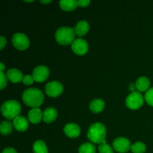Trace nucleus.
Masks as SVG:
<instances>
[{
  "label": "nucleus",
  "mask_w": 153,
  "mask_h": 153,
  "mask_svg": "<svg viewBox=\"0 0 153 153\" xmlns=\"http://www.w3.org/2000/svg\"><path fill=\"white\" fill-rule=\"evenodd\" d=\"M0 77H1V84H0V88L1 90H3L6 86H7V76L4 74L3 72H0Z\"/></svg>",
  "instance_id": "nucleus-26"
},
{
  "label": "nucleus",
  "mask_w": 153,
  "mask_h": 153,
  "mask_svg": "<svg viewBox=\"0 0 153 153\" xmlns=\"http://www.w3.org/2000/svg\"><path fill=\"white\" fill-rule=\"evenodd\" d=\"M34 82V78H33V76H30V75H26V76H24L23 80H22V82H23V84H25V85H32Z\"/></svg>",
  "instance_id": "nucleus-27"
},
{
  "label": "nucleus",
  "mask_w": 153,
  "mask_h": 153,
  "mask_svg": "<svg viewBox=\"0 0 153 153\" xmlns=\"http://www.w3.org/2000/svg\"><path fill=\"white\" fill-rule=\"evenodd\" d=\"M44 100V96L37 88H29L22 94V101L26 105L35 108L40 107Z\"/></svg>",
  "instance_id": "nucleus-1"
},
{
  "label": "nucleus",
  "mask_w": 153,
  "mask_h": 153,
  "mask_svg": "<svg viewBox=\"0 0 153 153\" xmlns=\"http://www.w3.org/2000/svg\"><path fill=\"white\" fill-rule=\"evenodd\" d=\"M13 126L11 123L8 121H3L0 125V131L3 135H7L10 134L13 131Z\"/></svg>",
  "instance_id": "nucleus-21"
},
{
  "label": "nucleus",
  "mask_w": 153,
  "mask_h": 153,
  "mask_svg": "<svg viewBox=\"0 0 153 153\" xmlns=\"http://www.w3.org/2000/svg\"><path fill=\"white\" fill-rule=\"evenodd\" d=\"M90 4H91V1L90 0H79V1H78V5L79 7H88Z\"/></svg>",
  "instance_id": "nucleus-28"
},
{
  "label": "nucleus",
  "mask_w": 153,
  "mask_h": 153,
  "mask_svg": "<svg viewBox=\"0 0 153 153\" xmlns=\"http://www.w3.org/2000/svg\"><path fill=\"white\" fill-rule=\"evenodd\" d=\"M105 108V102L102 100L100 99H97V100H93L90 104V109L91 111L95 114L100 113Z\"/></svg>",
  "instance_id": "nucleus-19"
},
{
  "label": "nucleus",
  "mask_w": 153,
  "mask_h": 153,
  "mask_svg": "<svg viewBox=\"0 0 153 153\" xmlns=\"http://www.w3.org/2000/svg\"><path fill=\"white\" fill-rule=\"evenodd\" d=\"M74 28L69 27H61L56 31L55 39L56 41L61 45H69L73 43L75 40Z\"/></svg>",
  "instance_id": "nucleus-4"
},
{
  "label": "nucleus",
  "mask_w": 153,
  "mask_h": 153,
  "mask_svg": "<svg viewBox=\"0 0 153 153\" xmlns=\"http://www.w3.org/2000/svg\"><path fill=\"white\" fill-rule=\"evenodd\" d=\"M98 149L100 153H114L113 149L107 143L100 144Z\"/></svg>",
  "instance_id": "nucleus-24"
},
{
  "label": "nucleus",
  "mask_w": 153,
  "mask_h": 153,
  "mask_svg": "<svg viewBox=\"0 0 153 153\" xmlns=\"http://www.w3.org/2000/svg\"><path fill=\"white\" fill-rule=\"evenodd\" d=\"M79 153H96V147L92 143H85L79 147Z\"/></svg>",
  "instance_id": "nucleus-22"
},
{
  "label": "nucleus",
  "mask_w": 153,
  "mask_h": 153,
  "mask_svg": "<svg viewBox=\"0 0 153 153\" xmlns=\"http://www.w3.org/2000/svg\"><path fill=\"white\" fill-rule=\"evenodd\" d=\"M12 43L16 49L23 51L28 49L30 41L25 34L22 33H16L12 37Z\"/></svg>",
  "instance_id": "nucleus-6"
},
{
  "label": "nucleus",
  "mask_w": 153,
  "mask_h": 153,
  "mask_svg": "<svg viewBox=\"0 0 153 153\" xmlns=\"http://www.w3.org/2000/svg\"><path fill=\"white\" fill-rule=\"evenodd\" d=\"M51 0H46V1H43V0H41V1H40L41 4H49V3L51 2Z\"/></svg>",
  "instance_id": "nucleus-31"
},
{
  "label": "nucleus",
  "mask_w": 153,
  "mask_h": 153,
  "mask_svg": "<svg viewBox=\"0 0 153 153\" xmlns=\"http://www.w3.org/2000/svg\"><path fill=\"white\" fill-rule=\"evenodd\" d=\"M64 131L67 137L70 138H76L80 134V127L76 123H69L64 126Z\"/></svg>",
  "instance_id": "nucleus-11"
},
{
  "label": "nucleus",
  "mask_w": 153,
  "mask_h": 153,
  "mask_svg": "<svg viewBox=\"0 0 153 153\" xmlns=\"http://www.w3.org/2000/svg\"><path fill=\"white\" fill-rule=\"evenodd\" d=\"M7 79L13 83H19L23 80V75L17 69H10L6 73Z\"/></svg>",
  "instance_id": "nucleus-12"
},
{
  "label": "nucleus",
  "mask_w": 153,
  "mask_h": 153,
  "mask_svg": "<svg viewBox=\"0 0 153 153\" xmlns=\"http://www.w3.org/2000/svg\"><path fill=\"white\" fill-rule=\"evenodd\" d=\"M114 149L117 152L125 153L131 149V143L130 141L126 137H117L113 142Z\"/></svg>",
  "instance_id": "nucleus-8"
},
{
  "label": "nucleus",
  "mask_w": 153,
  "mask_h": 153,
  "mask_svg": "<svg viewBox=\"0 0 153 153\" xmlns=\"http://www.w3.org/2000/svg\"><path fill=\"white\" fill-rule=\"evenodd\" d=\"M126 104L128 108L132 109V110L140 108L143 104V96L140 93L134 91L127 97L126 100Z\"/></svg>",
  "instance_id": "nucleus-5"
},
{
  "label": "nucleus",
  "mask_w": 153,
  "mask_h": 153,
  "mask_svg": "<svg viewBox=\"0 0 153 153\" xmlns=\"http://www.w3.org/2000/svg\"><path fill=\"white\" fill-rule=\"evenodd\" d=\"M58 111L54 108H48L43 113V120L47 123H51L56 120Z\"/></svg>",
  "instance_id": "nucleus-14"
},
{
  "label": "nucleus",
  "mask_w": 153,
  "mask_h": 153,
  "mask_svg": "<svg viewBox=\"0 0 153 153\" xmlns=\"http://www.w3.org/2000/svg\"><path fill=\"white\" fill-rule=\"evenodd\" d=\"M1 111L4 117L7 120H14L21 111L20 104L16 100L4 102L1 107Z\"/></svg>",
  "instance_id": "nucleus-3"
},
{
  "label": "nucleus",
  "mask_w": 153,
  "mask_h": 153,
  "mask_svg": "<svg viewBox=\"0 0 153 153\" xmlns=\"http://www.w3.org/2000/svg\"><path fill=\"white\" fill-rule=\"evenodd\" d=\"M26 1V2H32V1Z\"/></svg>",
  "instance_id": "nucleus-33"
},
{
  "label": "nucleus",
  "mask_w": 153,
  "mask_h": 153,
  "mask_svg": "<svg viewBox=\"0 0 153 153\" xmlns=\"http://www.w3.org/2000/svg\"><path fill=\"white\" fill-rule=\"evenodd\" d=\"M1 153H17V152H16L13 148L9 147V148H6V149H4Z\"/></svg>",
  "instance_id": "nucleus-30"
},
{
  "label": "nucleus",
  "mask_w": 153,
  "mask_h": 153,
  "mask_svg": "<svg viewBox=\"0 0 153 153\" xmlns=\"http://www.w3.org/2000/svg\"><path fill=\"white\" fill-rule=\"evenodd\" d=\"M34 153H48V148L43 140H37L33 145Z\"/></svg>",
  "instance_id": "nucleus-20"
},
{
  "label": "nucleus",
  "mask_w": 153,
  "mask_h": 153,
  "mask_svg": "<svg viewBox=\"0 0 153 153\" xmlns=\"http://www.w3.org/2000/svg\"><path fill=\"white\" fill-rule=\"evenodd\" d=\"M133 153H144L146 152V145L142 142H137L131 146Z\"/></svg>",
  "instance_id": "nucleus-23"
},
{
  "label": "nucleus",
  "mask_w": 153,
  "mask_h": 153,
  "mask_svg": "<svg viewBox=\"0 0 153 153\" xmlns=\"http://www.w3.org/2000/svg\"><path fill=\"white\" fill-rule=\"evenodd\" d=\"M90 29V25L88 22L85 20H82L79 22L76 25V26L74 28L75 33L76 35L79 37L85 35L88 32Z\"/></svg>",
  "instance_id": "nucleus-15"
},
{
  "label": "nucleus",
  "mask_w": 153,
  "mask_h": 153,
  "mask_svg": "<svg viewBox=\"0 0 153 153\" xmlns=\"http://www.w3.org/2000/svg\"><path fill=\"white\" fill-rule=\"evenodd\" d=\"M49 75V70L45 66H38L33 70L32 76L34 81L37 82H44L47 79Z\"/></svg>",
  "instance_id": "nucleus-10"
},
{
  "label": "nucleus",
  "mask_w": 153,
  "mask_h": 153,
  "mask_svg": "<svg viewBox=\"0 0 153 153\" xmlns=\"http://www.w3.org/2000/svg\"><path fill=\"white\" fill-rule=\"evenodd\" d=\"M135 86L140 92H144L149 90L150 81L147 77H140L136 82Z\"/></svg>",
  "instance_id": "nucleus-17"
},
{
  "label": "nucleus",
  "mask_w": 153,
  "mask_h": 153,
  "mask_svg": "<svg viewBox=\"0 0 153 153\" xmlns=\"http://www.w3.org/2000/svg\"><path fill=\"white\" fill-rule=\"evenodd\" d=\"M4 67H4V64H3V63H1V64H0V72L4 71Z\"/></svg>",
  "instance_id": "nucleus-32"
},
{
  "label": "nucleus",
  "mask_w": 153,
  "mask_h": 153,
  "mask_svg": "<svg viewBox=\"0 0 153 153\" xmlns=\"http://www.w3.org/2000/svg\"><path fill=\"white\" fill-rule=\"evenodd\" d=\"M0 43H1V47H0V49L1 50V49L4 47L6 43H7V40H6L5 37H4V36H1V37H0Z\"/></svg>",
  "instance_id": "nucleus-29"
},
{
  "label": "nucleus",
  "mask_w": 153,
  "mask_h": 153,
  "mask_svg": "<svg viewBox=\"0 0 153 153\" xmlns=\"http://www.w3.org/2000/svg\"><path fill=\"white\" fill-rule=\"evenodd\" d=\"M42 117H43V114H42L40 109L38 108H32L28 112V120L31 123H39L41 121Z\"/></svg>",
  "instance_id": "nucleus-16"
},
{
  "label": "nucleus",
  "mask_w": 153,
  "mask_h": 153,
  "mask_svg": "<svg viewBox=\"0 0 153 153\" xmlns=\"http://www.w3.org/2000/svg\"><path fill=\"white\" fill-rule=\"evenodd\" d=\"M88 137L92 143L96 144H102L106 143V128L102 123H96L89 128L88 131Z\"/></svg>",
  "instance_id": "nucleus-2"
},
{
  "label": "nucleus",
  "mask_w": 153,
  "mask_h": 153,
  "mask_svg": "<svg viewBox=\"0 0 153 153\" xmlns=\"http://www.w3.org/2000/svg\"><path fill=\"white\" fill-rule=\"evenodd\" d=\"M64 90L62 84L58 82H49L46 85V94L50 97H57L61 95Z\"/></svg>",
  "instance_id": "nucleus-7"
},
{
  "label": "nucleus",
  "mask_w": 153,
  "mask_h": 153,
  "mask_svg": "<svg viewBox=\"0 0 153 153\" xmlns=\"http://www.w3.org/2000/svg\"><path fill=\"white\" fill-rule=\"evenodd\" d=\"M145 100L149 105L153 106V88L148 90L145 94Z\"/></svg>",
  "instance_id": "nucleus-25"
},
{
  "label": "nucleus",
  "mask_w": 153,
  "mask_h": 153,
  "mask_svg": "<svg viewBox=\"0 0 153 153\" xmlns=\"http://www.w3.org/2000/svg\"><path fill=\"white\" fill-rule=\"evenodd\" d=\"M72 50L78 55H84L88 51V44L84 39L79 38L72 43Z\"/></svg>",
  "instance_id": "nucleus-9"
},
{
  "label": "nucleus",
  "mask_w": 153,
  "mask_h": 153,
  "mask_svg": "<svg viewBox=\"0 0 153 153\" xmlns=\"http://www.w3.org/2000/svg\"><path fill=\"white\" fill-rule=\"evenodd\" d=\"M13 127L15 129L18 131H26L28 127V123L27 120L24 117L18 116L13 120Z\"/></svg>",
  "instance_id": "nucleus-13"
},
{
  "label": "nucleus",
  "mask_w": 153,
  "mask_h": 153,
  "mask_svg": "<svg viewBox=\"0 0 153 153\" xmlns=\"http://www.w3.org/2000/svg\"><path fill=\"white\" fill-rule=\"evenodd\" d=\"M60 7L65 11H71L78 7V1L75 0H62L59 1Z\"/></svg>",
  "instance_id": "nucleus-18"
}]
</instances>
